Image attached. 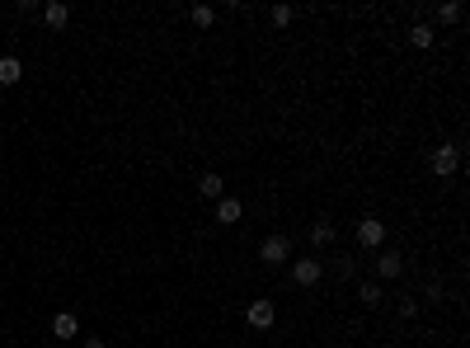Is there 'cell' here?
<instances>
[{"label":"cell","instance_id":"6da1fadb","mask_svg":"<svg viewBox=\"0 0 470 348\" xmlns=\"http://www.w3.org/2000/svg\"><path fill=\"white\" fill-rule=\"evenodd\" d=\"M259 259H263V264H287V259H292V240L273 231V236L259 245Z\"/></svg>","mask_w":470,"mask_h":348},{"label":"cell","instance_id":"7a4b0ae2","mask_svg":"<svg viewBox=\"0 0 470 348\" xmlns=\"http://www.w3.org/2000/svg\"><path fill=\"white\" fill-rule=\"evenodd\" d=\"M358 245H362V249H381V245H386V226H381L376 216H362V221H358Z\"/></svg>","mask_w":470,"mask_h":348},{"label":"cell","instance_id":"3957f363","mask_svg":"<svg viewBox=\"0 0 470 348\" xmlns=\"http://www.w3.org/2000/svg\"><path fill=\"white\" fill-rule=\"evenodd\" d=\"M400 273H405V254H400V249H381V254H376V278L391 283Z\"/></svg>","mask_w":470,"mask_h":348},{"label":"cell","instance_id":"277c9868","mask_svg":"<svg viewBox=\"0 0 470 348\" xmlns=\"http://www.w3.org/2000/svg\"><path fill=\"white\" fill-rule=\"evenodd\" d=\"M320 273H325L320 259H292V283H296V287H315Z\"/></svg>","mask_w":470,"mask_h":348},{"label":"cell","instance_id":"5b68a950","mask_svg":"<svg viewBox=\"0 0 470 348\" xmlns=\"http://www.w3.org/2000/svg\"><path fill=\"white\" fill-rule=\"evenodd\" d=\"M428 165H433V174H456V165H461V151H456V146H438V151H433V156H428Z\"/></svg>","mask_w":470,"mask_h":348},{"label":"cell","instance_id":"8992f818","mask_svg":"<svg viewBox=\"0 0 470 348\" xmlns=\"http://www.w3.org/2000/svg\"><path fill=\"white\" fill-rule=\"evenodd\" d=\"M245 320L254 325V329H273V320H278V311H273V301H249Z\"/></svg>","mask_w":470,"mask_h":348},{"label":"cell","instance_id":"52a82bcc","mask_svg":"<svg viewBox=\"0 0 470 348\" xmlns=\"http://www.w3.org/2000/svg\"><path fill=\"white\" fill-rule=\"evenodd\" d=\"M43 19H48V28H66V19H71V5L48 0V5H43Z\"/></svg>","mask_w":470,"mask_h":348},{"label":"cell","instance_id":"ba28073f","mask_svg":"<svg viewBox=\"0 0 470 348\" xmlns=\"http://www.w3.org/2000/svg\"><path fill=\"white\" fill-rule=\"evenodd\" d=\"M240 216H245V207H240L235 198H216V221H221V226H235Z\"/></svg>","mask_w":470,"mask_h":348},{"label":"cell","instance_id":"9c48e42d","mask_svg":"<svg viewBox=\"0 0 470 348\" xmlns=\"http://www.w3.org/2000/svg\"><path fill=\"white\" fill-rule=\"evenodd\" d=\"M24 76V61L19 57H0V85H19Z\"/></svg>","mask_w":470,"mask_h":348},{"label":"cell","instance_id":"30bf717a","mask_svg":"<svg viewBox=\"0 0 470 348\" xmlns=\"http://www.w3.org/2000/svg\"><path fill=\"white\" fill-rule=\"evenodd\" d=\"M76 329H80V320L71 316V311H61V316H52V334H57V339H76Z\"/></svg>","mask_w":470,"mask_h":348},{"label":"cell","instance_id":"8fae6325","mask_svg":"<svg viewBox=\"0 0 470 348\" xmlns=\"http://www.w3.org/2000/svg\"><path fill=\"white\" fill-rule=\"evenodd\" d=\"M198 193H203L207 203H216V198H226V184H221V174H203V179H198Z\"/></svg>","mask_w":470,"mask_h":348},{"label":"cell","instance_id":"7c38bea8","mask_svg":"<svg viewBox=\"0 0 470 348\" xmlns=\"http://www.w3.org/2000/svg\"><path fill=\"white\" fill-rule=\"evenodd\" d=\"M358 296H362L367 306H376L386 292H381V283H376V278H362V283H358Z\"/></svg>","mask_w":470,"mask_h":348},{"label":"cell","instance_id":"4fadbf2b","mask_svg":"<svg viewBox=\"0 0 470 348\" xmlns=\"http://www.w3.org/2000/svg\"><path fill=\"white\" fill-rule=\"evenodd\" d=\"M188 19H193L198 28H212V24H216V10H212V5H193V10H188Z\"/></svg>","mask_w":470,"mask_h":348},{"label":"cell","instance_id":"5bb4252c","mask_svg":"<svg viewBox=\"0 0 470 348\" xmlns=\"http://www.w3.org/2000/svg\"><path fill=\"white\" fill-rule=\"evenodd\" d=\"M409 43H414V48H433V28L414 24V28H409Z\"/></svg>","mask_w":470,"mask_h":348},{"label":"cell","instance_id":"9a60e30c","mask_svg":"<svg viewBox=\"0 0 470 348\" xmlns=\"http://www.w3.org/2000/svg\"><path fill=\"white\" fill-rule=\"evenodd\" d=\"M334 240V226H329V221H315L311 226V245H329Z\"/></svg>","mask_w":470,"mask_h":348},{"label":"cell","instance_id":"2e32d148","mask_svg":"<svg viewBox=\"0 0 470 348\" xmlns=\"http://www.w3.org/2000/svg\"><path fill=\"white\" fill-rule=\"evenodd\" d=\"M438 19H442V24H456V19H461V5H456V0H451V5H438Z\"/></svg>","mask_w":470,"mask_h":348},{"label":"cell","instance_id":"e0dca14e","mask_svg":"<svg viewBox=\"0 0 470 348\" xmlns=\"http://www.w3.org/2000/svg\"><path fill=\"white\" fill-rule=\"evenodd\" d=\"M268 19H273L278 28H287L292 24V5H273V14H268Z\"/></svg>","mask_w":470,"mask_h":348},{"label":"cell","instance_id":"ac0fdd59","mask_svg":"<svg viewBox=\"0 0 470 348\" xmlns=\"http://www.w3.org/2000/svg\"><path fill=\"white\" fill-rule=\"evenodd\" d=\"M400 316H405V320H414V316H418V301H409V296H405V301H400Z\"/></svg>","mask_w":470,"mask_h":348},{"label":"cell","instance_id":"d6986e66","mask_svg":"<svg viewBox=\"0 0 470 348\" xmlns=\"http://www.w3.org/2000/svg\"><path fill=\"white\" fill-rule=\"evenodd\" d=\"M85 348H108V344L104 339H85Z\"/></svg>","mask_w":470,"mask_h":348}]
</instances>
